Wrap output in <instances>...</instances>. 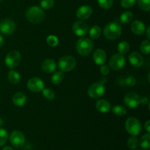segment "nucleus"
Instances as JSON below:
<instances>
[{
    "instance_id": "f257e3e1",
    "label": "nucleus",
    "mask_w": 150,
    "mask_h": 150,
    "mask_svg": "<svg viewBox=\"0 0 150 150\" xmlns=\"http://www.w3.org/2000/svg\"><path fill=\"white\" fill-rule=\"evenodd\" d=\"M45 13L39 7L33 6L29 7L26 13V18L32 23H40L45 19Z\"/></svg>"
},
{
    "instance_id": "f03ea898",
    "label": "nucleus",
    "mask_w": 150,
    "mask_h": 150,
    "mask_svg": "<svg viewBox=\"0 0 150 150\" xmlns=\"http://www.w3.org/2000/svg\"><path fill=\"white\" fill-rule=\"evenodd\" d=\"M103 32L105 38L110 40H114L118 39L122 35L121 25L118 22H110L105 26Z\"/></svg>"
},
{
    "instance_id": "7ed1b4c3",
    "label": "nucleus",
    "mask_w": 150,
    "mask_h": 150,
    "mask_svg": "<svg viewBox=\"0 0 150 150\" xmlns=\"http://www.w3.org/2000/svg\"><path fill=\"white\" fill-rule=\"evenodd\" d=\"M94 44L90 39L86 38H80L76 42V51L79 55L82 57H87L92 53Z\"/></svg>"
},
{
    "instance_id": "20e7f679",
    "label": "nucleus",
    "mask_w": 150,
    "mask_h": 150,
    "mask_svg": "<svg viewBox=\"0 0 150 150\" xmlns=\"http://www.w3.org/2000/svg\"><path fill=\"white\" fill-rule=\"evenodd\" d=\"M125 129L131 136H138L142 130V126L140 121L134 117L128 118L125 122Z\"/></svg>"
},
{
    "instance_id": "39448f33",
    "label": "nucleus",
    "mask_w": 150,
    "mask_h": 150,
    "mask_svg": "<svg viewBox=\"0 0 150 150\" xmlns=\"http://www.w3.org/2000/svg\"><path fill=\"white\" fill-rule=\"evenodd\" d=\"M76 61L72 56H64L58 62V67L62 72H70L75 68Z\"/></svg>"
},
{
    "instance_id": "423d86ee",
    "label": "nucleus",
    "mask_w": 150,
    "mask_h": 150,
    "mask_svg": "<svg viewBox=\"0 0 150 150\" xmlns=\"http://www.w3.org/2000/svg\"><path fill=\"white\" fill-rule=\"evenodd\" d=\"M21 57L20 53L18 51H11L7 53L6 55L4 62L7 67L10 69H13L17 67L20 63Z\"/></svg>"
},
{
    "instance_id": "0eeeda50",
    "label": "nucleus",
    "mask_w": 150,
    "mask_h": 150,
    "mask_svg": "<svg viewBox=\"0 0 150 150\" xmlns=\"http://www.w3.org/2000/svg\"><path fill=\"white\" fill-rule=\"evenodd\" d=\"M109 65L114 70H120L125 65V57L123 54H114L109 59Z\"/></svg>"
},
{
    "instance_id": "6e6552de",
    "label": "nucleus",
    "mask_w": 150,
    "mask_h": 150,
    "mask_svg": "<svg viewBox=\"0 0 150 150\" xmlns=\"http://www.w3.org/2000/svg\"><path fill=\"white\" fill-rule=\"evenodd\" d=\"M105 90L104 85L98 82V83H95L89 86V87L88 88L87 93L91 98L96 99V98L102 97L105 93Z\"/></svg>"
},
{
    "instance_id": "1a4fd4ad",
    "label": "nucleus",
    "mask_w": 150,
    "mask_h": 150,
    "mask_svg": "<svg viewBox=\"0 0 150 150\" xmlns=\"http://www.w3.org/2000/svg\"><path fill=\"white\" fill-rule=\"evenodd\" d=\"M16 30V23L12 19H4L0 23V32L4 35L13 34Z\"/></svg>"
},
{
    "instance_id": "9d476101",
    "label": "nucleus",
    "mask_w": 150,
    "mask_h": 150,
    "mask_svg": "<svg viewBox=\"0 0 150 150\" xmlns=\"http://www.w3.org/2000/svg\"><path fill=\"white\" fill-rule=\"evenodd\" d=\"M10 142L15 147H21L25 144V136L19 130H14L10 136Z\"/></svg>"
},
{
    "instance_id": "9b49d317",
    "label": "nucleus",
    "mask_w": 150,
    "mask_h": 150,
    "mask_svg": "<svg viewBox=\"0 0 150 150\" xmlns=\"http://www.w3.org/2000/svg\"><path fill=\"white\" fill-rule=\"evenodd\" d=\"M124 103L128 108H136L141 104V98L137 94L130 92L125 96Z\"/></svg>"
},
{
    "instance_id": "f8f14e48",
    "label": "nucleus",
    "mask_w": 150,
    "mask_h": 150,
    "mask_svg": "<svg viewBox=\"0 0 150 150\" xmlns=\"http://www.w3.org/2000/svg\"><path fill=\"white\" fill-rule=\"evenodd\" d=\"M27 88L33 92H42L44 89V82L40 78L34 77L29 79L27 82Z\"/></svg>"
},
{
    "instance_id": "ddd939ff",
    "label": "nucleus",
    "mask_w": 150,
    "mask_h": 150,
    "mask_svg": "<svg viewBox=\"0 0 150 150\" xmlns=\"http://www.w3.org/2000/svg\"><path fill=\"white\" fill-rule=\"evenodd\" d=\"M73 32L76 35L79 37H83L86 35L88 32V26L83 21H78L73 24L72 26Z\"/></svg>"
},
{
    "instance_id": "4468645a",
    "label": "nucleus",
    "mask_w": 150,
    "mask_h": 150,
    "mask_svg": "<svg viewBox=\"0 0 150 150\" xmlns=\"http://www.w3.org/2000/svg\"><path fill=\"white\" fill-rule=\"evenodd\" d=\"M92 13H93V10L90 6L83 5L79 7L76 10V16L78 18L81 20H86L92 16Z\"/></svg>"
},
{
    "instance_id": "2eb2a0df",
    "label": "nucleus",
    "mask_w": 150,
    "mask_h": 150,
    "mask_svg": "<svg viewBox=\"0 0 150 150\" xmlns=\"http://www.w3.org/2000/svg\"><path fill=\"white\" fill-rule=\"evenodd\" d=\"M130 64L135 67H140L144 64V58L139 52H132L128 57Z\"/></svg>"
},
{
    "instance_id": "dca6fc26",
    "label": "nucleus",
    "mask_w": 150,
    "mask_h": 150,
    "mask_svg": "<svg viewBox=\"0 0 150 150\" xmlns=\"http://www.w3.org/2000/svg\"><path fill=\"white\" fill-rule=\"evenodd\" d=\"M130 29L136 35H142L146 32V25L139 20L134 21L130 25Z\"/></svg>"
},
{
    "instance_id": "f3484780",
    "label": "nucleus",
    "mask_w": 150,
    "mask_h": 150,
    "mask_svg": "<svg viewBox=\"0 0 150 150\" xmlns=\"http://www.w3.org/2000/svg\"><path fill=\"white\" fill-rule=\"evenodd\" d=\"M94 62L98 65H103L106 61V54L105 51L101 48H98L93 54Z\"/></svg>"
},
{
    "instance_id": "a211bd4d",
    "label": "nucleus",
    "mask_w": 150,
    "mask_h": 150,
    "mask_svg": "<svg viewBox=\"0 0 150 150\" xmlns=\"http://www.w3.org/2000/svg\"><path fill=\"white\" fill-rule=\"evenodd\" d=\"M42 71L46 73H52L56 71L57 69V64L55 61L51 59H48L44 60L42 62Z\"/></svg>"
},
{
    "instance_id": "6ab92c4d",
    "label": "nucleus",
    "mask_w": 150,
    "mask_h": 150,
    "mask_svg": "<svg viewBox=\"0 0 150 150\" xmlns=\"http://www.w3.org/2000/svg\"><path fill=\"white\" fill-rule=\"evenodd\" d=\"M26 100H27V98L26 95L21 92H17L13 97V103L16 106H23L26 104Z\"/></svg>"
},
{
    "instance_id": "aec40b11",
    "label": "nucleus",
    "mask_w": 150,
    "mask_h": 150,
    "mask_svg": "<svg viewBox=\"0 0 150 150\" xmlns=\"http://www.w3.org/2000/svg\"><path fill=\"white\" fill-rule=\"evenodd\" d=\"M95 106H96V109L98 111L101 113H104V114L109 112L110 110H111V105H110L109 102L103 99L98 100Z\"/></svg>"
},
{
    "instance_id": "412c9836",
    "label": "nucleus",
    "mask_w": 150,
    "mask_h": 150,
    "mask_svg": "<svg viewBox=\"0 0 150 150\" xmlns=\"http://www.w3.org/2000/svg\"><path fill=\"white\" fill-rule=\"evenodd\" d=\"M8 80L13 84H17L21 81V76L17 71L11 70L8 72Z\"/></svg>"
},
{
    "instance_id": "4be33fe9",
    "label": "nucleus",
    "mask_w": 150,
    "mask_h": 150,
    "mask_svg": "<svg viewBox=\"0 0 150 150\" xmlns=\"http://www.w3.org/2000/svg\"><path fill=\"white\" fill-rule=\"evenodd\" d=\"M63 80H64V74L62 71L54 72L51 78V82L56 85L60 84L63 81Z\"/></svg>"
},
{
    "instance_id": "5701e85b",
    "label": "nucleus",
    "mask_w": 150,
    "mask_h": 150,
    "mask_svg": "<svg viewBox=\"0 0 150 150\" xmlns=\"http://www.w3.org/2000/svg\"><path fill=\"white\" fill-rule=\"evenodd\" d=\"M133 19V14L130 11H125L121 14L120 17V21L123 24H127L131 22Z\"/></svg>"
},
{
    "instance_id": "b1692460",
    "label": "nucleus",
    "mask_w": 150,
    "mask_h": 150,
    "mask_svg": "<svg viewBox=\"0 0 150 150\" xmlns=\"http://www.w3.org/2000/svg\"><path fill=\"white\" fill-rule=\"evenodd\" d=\"M139 144L142 148L144 149H149L150 148V136L149 133H147L146 134L142 136L139 141Z\"/></svg>"
},
{
    "instance_id": "393cba45",
    "label": "nucleus",
    "mask_w": 150,
    "mask_h": 150,
    "mask_svg": "<svg viewBox=\"0 0 150 150\" xmlns=\"http://www.w3.org/2000/svg\"><path fill=\"white\" fill-rule=\"evenodd\" d=\"M102 33V30H101V28L99 26H93L90 29H89V36L92 39L96 40L98 38H100V36L101 35Z\"/></svg>"
},
{
    "instance_id": "a878e982",
    "label": "nucleus",
    "mask_w": 150,
    "mask_h": 150,
    "mask_svg": "<svg viewBox=\"0 0 150 150\" xmlns=\"http://www.w3.org/2000/svg\"><path fill=\"white\" fill-rule=\"evenodd\" d=\"M111 111L116 115L119 116V117H123L127 113V109L125 107L122 106V105H114L111 108Z\"/></svg>"
},
{
    "instance_id": "bb28decb",
    "label": "nucleus",
    "mask_w": 150,
    "mask_h": 150,
    "mask_svg": "<svg viewBox=\"0 0 150 150\" xmlns=\"http://www.w3.org/2000/svg\"><path fill=\"white\" fill-rule=\"evenodd\" d=\"M117 50H118L119 53L121 54H125L130 50V45L126 41H122L120 43L118 44V46H117Z\"/></svg>"
},
{
    "instance_id": "cd10ccee",
    "label": "nucleus",
    "mask_w": 150,
    "mask_h": 150,
    "mask_svg": "<svg viewBox=\"0 0 150 150\" xmlns=\"http://www.w3.org/2000/svg\"><path fill=\"white\" fill-rule=\"evenodd\" d=\"M42 96L48 100H52L55 98V92L49 88H44L42 90Z\"/></svg>"
},
{
    "instance_id": "c85d7f7f",
    "label": "nucleus",
    "mask_w": 150,
    "mask_h": 150,
    "mask_svg": "<svg viewBox=\"0 0 150 150\" xmlns=\"http://www.w3.org/2000/svg\"><path fill=\"white\" fill-rule=\"evenodd\" d=\"M138 5L142 10L149 12L150 10V0H137Z\"/></svg>"
},
{
    "instance_id": "c756f323",
    "label": "nucleus",
    "mask_w": 150,
    "mask_h": 150,
    "mask_svg": "<svg viewBox=\"0 0 150 150\" xmlns=\"http://www.w3.org/2000/svg\"><path fill=\"white\" fill-rule=\"evenodd\" d=\"M139 146V140L136 136H132L127 140V146L131 149H136Z\"/></svg>"
},
{
    "instance_id": "7c9ffc66",
    "label": "nucleus",
    "mask_w": 150,
    "mask_h": 150,
    "mask_svg": "<svg viewBox=\"0 0 150 150\" xmlns=\"http://www.w3.org/2000/svg\"><path fill=\"white\" fill-rule=\"evenodd\" d=\"M140 49L143 54H149L150 53V42L149 40H144L143 42L141 43L140 45Z\"/></svg>"
},
{
    "instance_id": "2f4dec72",
    "label": "nucleus",
    "mask_w": 150,
    "mask_h": 150,
    "mask_svg": "<svg viewBox=\"0 0 150 150\" xmlns=\"http://www.w3.org/2000/svg\"><path fill=\"white\" fill-rule=\"evenodd\" d=\"M7 139H8V133L7 130L0 127V146H2L3 145L5 144Z\"/></svg>"
},
{
    "instance_id": "473e14b6",
    "label": "nucleus",
    "mask_w": 150,
    "mask_h": 150,
    "mask_svg": "<svg viewBox=\"0 0 150 150\" xmlns=\"http://www.w3.org/2000/svg\"><path fill=\"white\" fill-rule=\"evenodd\" d=\"M98 4L103 9H109L112 7L114 0H98Z\"/></svg>"
},
{
    "instance_id": "72a5a7b5",
    "label": "nucleus",
    "mask_w": 150,
    "mask_h": 150,
    "mask_svg": "<svg viewBox=\"0 0 150 150\" xmlns=\"http://www.w3.org/2000/svg\"><path fill=\"white\" fill-rule=\"evenodd\" d=\"M46 42L50 46L56 47L59 44V39L57 37L54 36V35H49V36L47 37Z\"/></svg>"
},
{
    "instance_id": "f704fd0d",
    "label": "nucleus",
    "mask_w": 150,
    "mask_h": 150,
    "mask_svg": "<svg viewBox=\"0 0 150 150\" xmlns=\"http://www.w3.org/2000/svg\"><path fill=\"white\" fill-rule=\"evenodd\" d=\"M54 0H41L40 6L44 10H49L54 6Z\"/></svg>"
},
{
    "instance_id": "c9c22d12",
    "label": "nucleus",
    "mask_w": 150,
    "mask_h": 150,
    "mask_svg": "<svg viewBox=\"0 0 150 150\" xmlns=\"http://www.w3.org/2000/svg\"><path fill=\"white\" fill-rule=\"evenodd\" d=\"M136 0H121V6L123 8L128 9L133 7Z\"/></svg>"
},
{
    "instance_id": "e433bc0d",
    "label": "nucleus",
    "mask_w": 150,
    "mask_h": 150,
    "mask_svg": "<svg viewBox=\"0 0 150 150\" xmlns=\"http://www.w3.org/2000/svg\"><path fill=\"white\" fill-rule=\"evenodd\" d=\"M125 83L128 86H134L136 83V80L133 76H129L125 80Z\"/></svg>"
},
{
    "instance_id": "4c0bfd02",
    "label": "nucleus",
    "mask_w": 150,
    "mask_h": 150,
    "mask_svg": "<svg viewBox=\"0 0 150 150\" xmlns=\"http://www.w3.org/2000/svg\"><path fill=\"white\" fill-rule=\"evenodd\" d=\"M100 70L101 74L103 75V76H108V75L109 74V73H110L109 67H108V66H106V65H104V64L101 65Z\"/></svg>"
},
{
    "instance_id": "58836bf2",
    "label": "nucleus",
    "mask_w": 150,
    "mask_h": 150,
    "mask_svg": "<svg viewBox=\"0 0 150 150\" xmlns=\"http://www.w3.org/2000/svg\"><path fill=\"white\" fill-rule=\"evenodd\" d=\"M144 128H145V130H146V132L149 133V131H150V121L149 120H147V121L146 122V123L144 124Z\"/></svg>"
},
{
    "instance_id": "ea45409f",
    "label": "nucleus",
    "mask_w": 150,
    "mask_h": 150,
    "mask_svg": "<svg viewBox=\"0 0 150 150\" xmlns=\"http://www.w3.org/2000/svg\"><path fill=\"white\" fill-rule=\"evenodd\" d=\"M149 103V99L146 97L141 98V104H147Z\"/></svg>"
},
{
    "instance_id": "a19ab883",
    "label": "nucleus",
    "mask_w": 150,
    "mask_h": 150,
    "mask_svg": "<svg viewBox=\"0 0 150 150\" xmlns=\"http://www.w3.org/2000/svg\"><path fill=\"white\" fill-rule=\"evenodd\" d=\"M4 38H3L2 35H1V34H0V48H1V47H2V45H3V44H4Z\"/></svg>"
},
{
    "instance_id": "79ce46f5",
    "label": "nucleus",
    "mask_w": 150,
    "mask_h": 150,
    "mask_svg": "<svg viewBox=\"0 0 150 150\" xmlns=\"http://www.w3.org/2000/svg\"><path fill=\"white\" fill-rule=\"evenodd\" d=\"M106 81H107V79H105V78H101L100 81V83H102L103 85H104L105 83H106Z\"/></svg>"
},
{
    "instance_id": "37998d69",
    "label": "nucleus",
    "mask_w": 150,
    "mask_h": 150,
    "mask_svg": "<svg viewBox=\"0 0 150 150\" xmlns=\"http://www.w3.org/2000/svg\"><path fill=\"white\" fill-rule=\"evenodd\" d=\"M149 28L150 26L147 28V30H146V37H147V40L150 39V36H149Z\"/></svg>"
},
{
    "instance_id": "c03bdc74",
    "label": "nucleus",
    "mask_w": 150,
    "mask_h": 150,
    "mask_svg": "<svg viewBox=\"0 0 150 150\" xmlns=\"http://www.w3.org/2000/svg\"><path fill=\"white\" fill-rule=\"evenodd\" d=\"M2 150H13V149L10 147V146H5V147L3 148Z\"/></svg>"
},
{
    "instance_id": "a18cd8bd",
    "label": "nucleus",
    "mask_w": 150,
    "mask_h": 150,
    "mask_svg": "<svg viewBox=\"0 0 150 150\" xmlns=\"http://www.w3.org/2000/svg\"><path fill=\"white\" fill-rule=\"evenodd\" d=\"M3 123H4V122H3V120H2V119H1V118H0V127H1V126L3 125Z\"/></svg>"
},
{
    "instance_id": "49530a36",
    "label": "nucleus",
    "mask_w": 150,
    "mask_h": 150,
    "mask_svg": "<svg viewBox=\"0 0 150 150\" xmlns=\"http://www.w3.org/2000/svg\"><path fill=\"white\" fill-rule=\"evenodd\" d=\"M2 1H3V0H0V2H1Z\"/></svg>"
},
{
    "instance_id": "de8ad7c7",
    "label": "nucleus",
    "mask_w": 150,
    "mask_h": 150,
    "mask_svg": "<svg viewBox=\"0 0 150 150\" xmlns=\"http://www.w3.org/2000/svg\"><path fill=\"white\" fill-rule=\"evenodd\" d=\"M135 150H140V149H135Z\"/></svg>"
}]
</instances>
